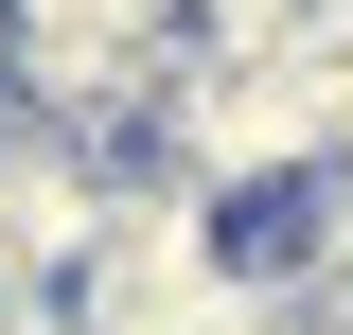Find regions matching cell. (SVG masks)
<instances>
[{
    "mask_svg": "<svg viewBox=\"0 0 353 335\" xmlns=\"http://www.w3.org/2000/svg\"><path fill=\"white\" fill-rule=\"evenodd\" d=\"M106 194H124V159H88V141H53V124H0V300L18 283H88Z\"/></svg>",
    "mask_w": 353,
    "mask_h": 335,
    "instance_id": "cell-1",
    "label": "cell"
},
{
    "mask_svg": "<svg viewBox=\"0 0 353 335\" xmlns=\"http://www.w3.org/2000/svg\"><path fill=\"white\" fill-rule=\"evenodd\" d=\"M0 335H88V318H71V283H18V300H0Z\"/></svg>",
    "mask_w": 353,
    "mask_h": 335,
    "instance_id": "cell-2",
    "label": "cell"
}]
</instances>
